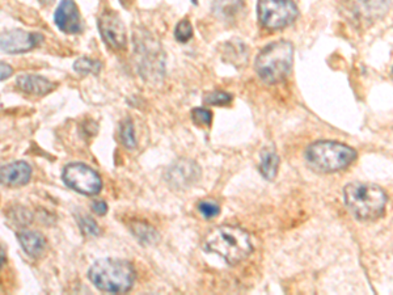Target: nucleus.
<instances>
[{
  "instance_id": "f257e3e1",
  "label": "nucleus",
  "mask_w": 393,
  "mask_h": 295,
  "mask_svg": "<svg viewBox=\"0 0 393 295\" xmlns=\"http://www.w3.org/2000/svg\"><path fill=\"white\" fill-rule=\"evenodd\" d=\"M210 253H217L228 265H237L248 259L253 251L249 234L237 227L224 224L211 230L203 242Z\"/></svg>"
},
{
  "instance_id": "f03ea898",
  "label": "nucleus",
  "mask_w": 393,
  "mask_h": 295,
  "mask_svg": "<svg viewBox=\"0 0 393 295\" xmlns=\"http://www.w3.org/2000/svg\"><path fill=\"white\" fill-rule=\"evenodd\" d=\"M345 203L359 221H375L384 215L388 196L376 184L351 183L344 189Z\"/></svg>"
},
{
  "instance_id": "7ed1b4c3",
  "label": "nucleus",
  "mask_w": 393,
  "mask_h": 295,
  "mask_svg": "<svg viewBox=\"0 0 393 295\" xmlns=\"http://www.w3.org/2000/svg\"><path fill=\"white\" fill-rule=\"evenodd\" d=\"M88 278L100 292L119 294L133 287L135 269L126 260L101 259L90 268Z\"/></svg>"
},
{
  "instance_id": "20e7f679",
  "label": "nucleus",
  "mask_w": 393,
  "mask_h": 295,
  "mask_svg": "<svg viewBox=\"0 0 393 295\" xmlns=\"http://www.w3.org/2000/svg\"><path fill=\"white\" fill-rule=\"evenodd\" d=\"M307 163L316 172L335 174L347 168L357 159V151L335 141L315 142L306 150Z\"/></svg>"
},
{
  "instance_id": "39448f33",
  "label": "nucleus",
  "mask_w": 393,
  "mask_h": 295,
  "mask_svg": "<svg viewBox=\"0 0 393 295\" xmlns=\"http://www.w3.org/2000/svg\"><path fill=\"white\" fill-rule=\"evenodd\" d=\"M294 47L289 41H274L261 50L256 58L257 75L269 84L283 81L292 67Z\"/></svg>"
},
{
  "instance_id": "423d86ee",
  "label": "nucleus",
  "mask_w": 393,
  "mask_h": 295,
  "mask_svg": "<svg viewBox=\"0 0 393 295\" xmlns=\"http://www.w3.org/2000/svg\"><path fill=\"white\" fill-rule=\"evenodd\" d=\"M257 15L264 28L278 31L294 23L299 16V10L292 0H260Z\"/></svg>"
},
{
  "instance_id": "0eeeda50",
  "label": "nucleus",
  "mask_w": 393,
  "mask_h": 295,
  "mask_svg": "<svg viewBox=\"0 0 393 295\" xmlns=\"http://www.w3.org/2000/svg\"><path fill=\"white\" fill-rule=\"evenodd\" d=\"M62 180L69 189L84 196H94L103 188L100 175L91 167L83 163L66 165L62 172Z\"/></svg>"
},
{
  "instance_id": "6e6552de",
  "label": "nucleus",
  "mask_w": 393,
  "mask_h": 295,
  "mask_svg": "<svg viewBox=\"0 0 393 295\" xmlns=\"http://www.w3.org/2000/svg\"><path fill=\"white\" fill-rule=\"evenodd\" d=\"M44 42V35L35 32H25L22 29H13L3 32L0 37V47L8 54H23L33 50Z\"/></svg>"
},
{
  "instance_id": "1a4fd4ad",
  "label": "nucleus",
  "mask_w": 393,
  "mask_h": 295,
  "mask_svg": "<svg viewBox=\"0 0 393 295\" xmlns=\"http://www.w3.org/2000/svg\"><path fill=\"white\" fill-rule=\"evenodd\" d=\"M99 31L108 47L116 50L126 47V28L116 12H103L99 19Z\"/></svg>"
},
{
  "instance_id": "9d476101",
  "label": "nucleus",
  "mask_w": 393,
  "mask_h": 295,
  "mask_svg": "<svg viewBox=\"0 0 393 295\" xmlns=\"http://www.w3.org/2000/svg\"><path fill=\"white\" fill-rule=\"evenodd\" d=\"M201 177L199 167L189 160V159H180L167 169L165 180L167 183L174 189L183 190L196 184Z\"/></svg>"
},
{
  "instance_id": "9b49d317",
  "label": "nucleus",
  "mask_w": 393,
  "mask_h": 295,
  "mask_svg": "<svg viewBox=\"0 0 393 295\" xmlns=\"http://www.w3.org/2000/svg\"><path fill=\"white\" fill-rule=\"evenodd\" d=\"M54 22L59 31L67 35L81 33L83 28L79 7L74 0H62L59 3L54 13Z\"/></svg>"
},
{
  "instance_id": "f8f14e48",
  "label": "nucleus",
  "mask_w": 393,
  "mask_h": 295,
  "mask_svg": "<svg viewBox=\"0 0 393 295\" xmlns=\"http://www.w3.org/2000/svg\"><path fill=\"white\" fill-rule=\"evenodd\" d=\"M32 168L25 162H13L1 168V183L7 187H23L29 183Z\"/></svg>"
},
{
  "instance_id": "ddd939ff",
  "label": "nucleus",
  "mask_w": 393,
  "mask_h": 295,
  "mask_svg": "<svg viewBox=\"0 0 393 295\" xmlns=\"http://www.w3.org/2000/svg\"><path fill=\"white\" fill-rule=\"evenodd\" d=\"M16 85L20 91L25 94H37V96H45L56 90L57 84L47 81L44 76L38 75H20L16 79Z\"/></svg>"
},
{
  "instance_id": "4468645a",
  "label": "nucleus",
  "mask_w": 393,
  "mask_h": 295,
  "mask_svg": "<svg viewBox=\"0 0 393 295\" xmlns=\"http://www.w3.org/2000/svg\"><path fill=\"white\" fill-rule=\"evenodd\" d=\"M17 239H19L24 251L31 258H35V259L40 258L47 248V239L37 231L24 230V231H20L17 234Z\"/></svg>"
},
{
  "instance_id": "2eb2a0df",
  "label": "nucleus",
  "mask_w": 393,
  "mask_h": 295,
  "mask_svg": "<svg viewBox=\"0 0 393 295\" xmlns=\"http://www.w3.org/2000/svg\"><path fill=\"white\" fill-rule=\"evenodd\" d=\"M356 3L365 17L378 19L390 10L392 0H356Z\"/></svg>"
},
{
  "instance_id": "dca6fc26",
  "label": "nucleus",
  "mask_w": 393,
  "mask_h": 295,
  "mask_svg": "<svg viewBox=\"0 0 393 295\" xmlns=\"http://www.w3.org/2000/svg\"><path fill=\"white\" fill-rule=\"evenodd\" d=\"M279 167V156L274 151L265 150L261 153V163H260V172L265 177L266 180H274L278 174Z\"/></svg>"
},
{
  "instance_id": "f3484780",
  "label": "nucleus",
  "mask_w": 393,
  "mask_h": 295,
  "mask_svg": "<svg viewBox=\"0 0 393 295\" xmlns=\"http://www.w3.org/2000/svg\"><path fill=\"white\" fill-rule=\"evenodd\" d=\"M131 230H133V234L138 239L140 244L152 246V244L158 243V240H159L158 233L155 231V228L151 227L150 224L137 222V224H133Z\"/></svg>"
},
{
  "instance_id": "a211bd4d",
  "label": "nucleus",
  "mask_w": 393,
  "mask_h": 295,
  "mask_svg": "<svg viewBox=\"0 0 393 295\" xmlns=\"http://www.w3.org/2000/svg\"><path fill=\"white\" fill-rule=\"evenodd\" d=\"M101 62L94 60V59L87 58V57H81L74 63V70L79 72L81 75H88L93 74L97 75L101 71Z\"/></svg>"
},
{
  "instance_id": "6ab92c4d",
  "label": "nucleus",
  "mask_w": 393,
  "mask_h": 295,
  "mask_svg": "<svg viewBox=\"0 0 393 295\" xmlns=\"http://www.w3.org/2000/svg\"><path fill=\"white\" fill-rule=\"evenodd\" d=\"M121 142L128 150H133V149L137 147V138H135V131H134V125H133L131 119H125L122 122Z\"/></svg>"
},
{
  "instance_id": "aec40b11",
  "label": "nucleus",
  "mask_w": 393,
  "mask_h": 295,
  "mask_svg": "<svg viewBox=\"0 0 393 295\" xmlns=\"http://www.w3.org/2000/svg\"><path fill=\"white\" fill-rule=\"evenodd\" d=\"M203 103L206 106H226L232 103V94L223 92V91H214L208 92L203 97Z\"/></svg>"
},
{
  "instance_id": "412c9836",
  "label": "nucleus",
  "mask_w": 393,
  "mask_h": 295,
  "mask_svg": "<svg viewBox=\"0 0 393 295\" xmlns=\"http://www.w3.org/2000/svg\"><path fill=\"white\" fill-rule=\"evenodd\" d=\"M174 38L181 42V44H186L189 40L193 38V26L187 19L181 20L180 23L176 25L174 28Z\"/></svg>"
},
{
  "instance_id": "4be33fe9",
  "label": "nucleus",
  "mask_w": 393,
  "mask_h": 295,
  "mask_svg": "<svg viewBox=\"0 0 393 295\" xmlns=\"http://www.w3.org/2000/svg\"><path fill=\"white\" fill-rule=\"evenodd\" d=\"M243 0H214V8L221 16H230L239 10Z\"/></svg>"
},
{
  "instance_id": "5701e85b",
  "label": "nucleus",
  "mask_w": 393,
  "mask_h": 295,
  "mask_svg": "<svg viewBox=\"0 0 393 295\" xmlns=\"http://www.w3.org/2000/svg\"><path fill=\"white\" fill-rule=\"evenodd\" d=\"M192 119L198 126L210 128L212 122V113L206 108H196L192 110Z\"/></svg>"
},
{
  "instance_id": "b1692460",
  "label": "nucleus",
  "mask_w": 393,
  "mask_h": 295,
  "mask_svg": "<svg viewBox=\"0 0 393 295\" xmlns=\"http://www.w3.org/2000/svg\"><path fill=\"white\" fill-rule=\"evenodd\" d=\"M198 212H201L206 219H212L218 217L220 212L219 205L215 201L203 200L198 203Z\"/></svg>"
},
{
  "instance_id": "393cba45",
  "label": "nucleus",
  "mask_w": 393,
  "mask_h": 295,
  "mask_svg": "<svg viewBox=\"0 0 393 295\" xmlns=\"http://www.w3.org/2000/svg\"><path fill=\"white\" fill-rule=\"evenodd\" d=\"M78 224H79V227H81V231H83L84 235L97 236L100 234L99 226H97V224L93 221L92 218H90V217H85V215L81 217L79 221H78Z\"/></svg>"
},
{
  "instance_id": "a878e982",
  "label": "nucleus",
  "mask_w": 393,
  "mask_h": 295,
  "mask_svg": "<svg viewBox=\"0 0 393 295\" xmlns=\"http://www.w3.org/2000/svg\"><path fill=\"white\" fill-rule=\"evenodd\" d=\"M92 210L96 212L97 215H105L108 212V205L106 202L103 200L93 201Z\"/></svg>"
},
{
  "instance_id": "bb28decb",
  "label": "nucleus",
  "mask_w": 393,
  "mask_h": 295,
  "mask_svg": "<svg viewBox=\"0 0 393 295\" xmlns=\"http://www.w3.org/2000/svg\"><path fill=\"white\" fill-rule=\"evenodd\" d=\"M0 70H1V81L8 79V78L11 76L12 74H13V70H12L11 66H10V65H7V63H4V62H1V63H0Z\"/></svg>"
}]
</instances>
